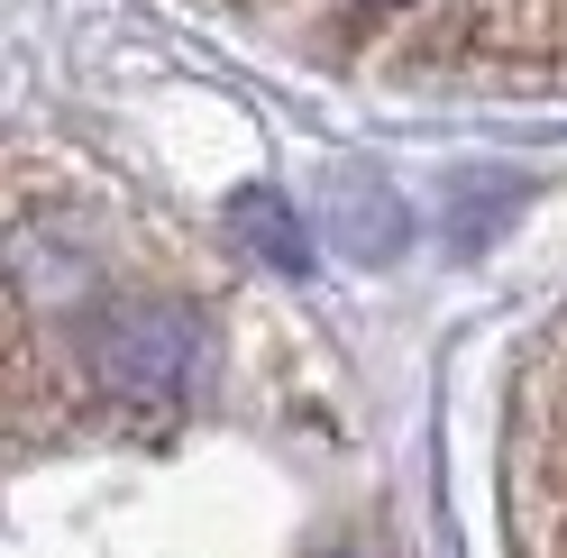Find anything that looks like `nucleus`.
Masks as SVG:
<instances>
[{
    "label": "nucleus",
    "instance_id": "nucleus-1",
    "mask_svg": "<svg viewBox=\"0 0 567 558\" xmlns=\"http://www.w3.org/2000/svg\"><path fill=\"white\" fill-rule=\"evenodd\" d=\"M311 19L339 55H394L412 74H567V0H311Z\"/></svg>",
    "mask_w": 567,
    "mask_h": 558
},
{
    "label": "nucleus",
    "instance_id": "nucleus-2",
    "mask_svg": "<svg viewBox=\"0 0 567 558\" xmlns=\"http://www.w3.org/2000/svg\"><path fill=\"white\" fill-rule=\"evenodd\" d=\"M193 321L184 311H165V302H147V311H120L111 330H101V375H111V394L120 403H165L174 385H184V366H193Z\"/></svg>",
    "mask_w": 567,
    "mask_h": 558
},
{
    "label": "nucleus",
    "instance_id": "nucleus-3",
    "mask_svg": "<svg viewBox=\"0 0 567 558\" xmlns=\"http://www.w3.org/2000/svg\"><path fill=\"white\" fill-rule=\"evenodd\" d=\"M238 229H247V238L266 248V266H275V275H302V229L284 220L266 193H247V202H238Z\"/></svg>",
    "mask_w": 567,
    "mask_h": 558
}]
</instances>
